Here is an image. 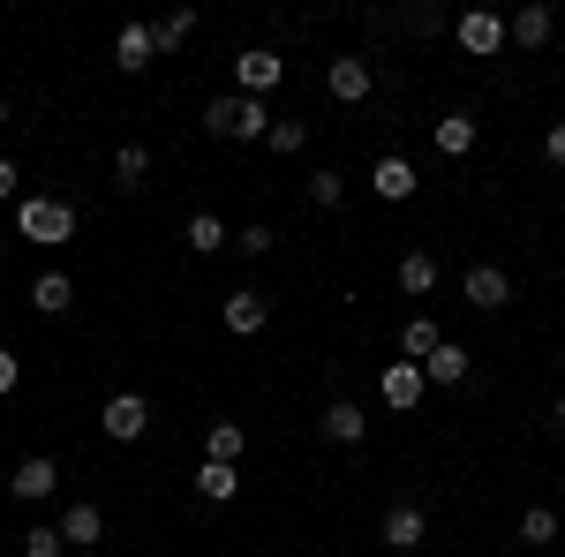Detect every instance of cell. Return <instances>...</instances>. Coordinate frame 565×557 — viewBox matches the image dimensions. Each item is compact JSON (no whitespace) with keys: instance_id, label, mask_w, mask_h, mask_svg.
<instances>
[{"instance_id":"cell-1","label":"cell","mask_w":565,"mask_h":557,"mask_svg":"<svg viewBox=\"0 0 565 557\" xmlns=\"http://www.w3.org/2000/svg\"><path fill=\"white\" fill-rule=\"evenodd\" d=\"M204 129L226 136V143H264L271 136V114H264V98H204Z\"/></svg>"},{"instance_id":"cell-2","label":"cell","mask_w":565,"mask_h":557,"mask_svg":"<svg viewBox=\"0 0 565 557\" xmlns=\"http://www.w3.org/2000/svg\"><path fill=\"white\" fill-rule=\"evenodd\" d=\"M15 234L39 242V249H61V242H76V204H61V196H23V204H15Z\"/></svg>"},{"instance_id":"cell-3","label":"cell","mask_w":565,"mask_h":557,"mask_svg":"<svg viewBox=\"0 0 565 557\" xmlns=\"http://www.w3.org/2000/svg\"><path fill=\"white\" fill-rule=\"evenodd\" d=\"M324 90H332L340 106H362V98L377 90V68H370L362 53H332V61H324Z\"/></svg>"},{"instance_id":"cell-4","label":"cell","mask_w":565,"mask_h":557,"mask_svg":"<svg viewBox=\"0 0 565 557\" xmlns=\"http://www.w3.org/2000/svg\"><path fill=\"white\" fill-rule=\"evenodd\" d=\"M98 429H106L114 444H143V429H151V399H143V392H114L106 415H98Z\"/></svg>"},{"instance_id":"cell-5","label":"cell","mask_w":565,"mask_h":557,"mask_svg":"<svg viewBox=\"0 0 565 557\" xmlns=\"http://www.w3.org/2000/svg\"><path fill=\"white\" fill-rule=\"evenodd\" d=\"M452 39H460V53L490 61V53H505V15H498V8H468V15L452 23Z\"/></svg>"},{"instance_id":"cell-6","label":"cell","mask_w":565,"mask_h":557,"mask_svg":"<svg viewBox=\"0 0 565 557\" xmlns=\"http://www.w3.org/2000/svg\"><path fill=\"white\" fill-rule=\"evenodd\" d=\"M279 76H287V61H279L271 45H249V53H234V84H242V98H264V90H279Z\"/></svg>"},{"instance_id":"cell-7","label":"cell","mask_w":565,"mask_h":557,"mask_svg":"<svg viewBox=\"0 0 565 557\" xmlns=\"http://www.w3.org/2000/svg\"><path fill=\"white\" fill-rule=\"evenodd\" d=\"M551 31H558V8H551V0H527L521 15L505 23V39L521 45V53H543V45H551Z\"/></svg>"},{"instance_id":"cell-8","label":"cell","mask_w":565,"mask_h":557,"mask_svg":"<svg viewBox=\"0 0 565 557\" xmlns=\"http://www.w3.org/2000/svg\"><path fill=\"white\" fill-rule=\"evenodd\" d=\"M415 189H423V181H415V167H407L399 151H385V159L370 167V196H377V204H407Z\"/></svg>"},{"instance_id":"cell-9","label":"cell","mask_w":565,"mask_h":557,"mask_svg":"<svg viewBox=\"0 0 565 557\" xmlns=\"http://www.w3.org/2000/svg\"><path fill=\"white\" fill-rule=\"evenodd\" d=\"M264 324H271V301H264L257 287H234V294H226V332H234V340H257Z\"/></svg>"},{"instance_id":"cell-10","label":"cell","mask_w":565,"mask_h":557,"mask_svg":"<svg viewBox=\"0 0 565 557\" xmlns=\"http://www.w3.org/2000/svg\"><path fill=\"white\" fill-rule=\"evenodd\" d=\"M423 362H385V407L392 415H407V407H423Z\"/></svg>"},{"instance_id":"cell-11","label":"cell","mask_w":565,"mask_h":557,"mask_svg":"<svg viewBox=\"0 0 565 557\" xmlns=\"http://www.w3.org/2000/svg\"><path fill=\"white\" fill-rule=\"evenodd\" d=\"M460 294H468V309H505V301H513V279H505L498 264H476V271L460 279Z\"/></svg>"},{"instance_id":"cell-12","label":"cell","mask_w":565,"mask_h":557,"mask_svg":"<svg viewBox=\"0 0 565 557\" xmlns=\"http://www.w3.org/2000/svg\"><path fill=\"white\" fill-rule=\"evenodd\" d=\"M8 490H15L23 505H39V497H53V490H61V468H53L45 452H31V460L15 468V482H8Z\"/></svg>"},{"instance_id":"cell-13","label":"cell","mask_w":565,"mask_h":557,"mask_svg":"<svg viewBox=\"0 0 565 557\" xmlns=\"http://www.w3.org/2000/svg\"><path fill=\"white\" fill-rule=\"evenodd\" d=\"M98 535H106V513L76 497V505L61 513V543H68V550H98Z\"/></svg>"},{"instance_id":"cell-14","label":"cell","mask_w":565,"mask_h":557,"mask_svg":"<svg viewBox=\"0 0 565 557\" xmlns=\"http://www.w3.org/2000/svg\"><path fill=\"white\" fill-rule=\"evenodd\" d=\"M151 61H159V39H151L143 23H129V31L114 39V68H129V76H143Z\"/></svg>"},{"instance_id":"cell-15","label":"cell","mask_w":565,"mask_h":557,"mask_svg":"<svg viewBox=\"0 0 565 557\" xmlns=\"http://www.w3.org/2000/svg\"><path fill=\"white\" fill-rule=\"evenodd\" d=\"M476 121H468V114H445V121H437L430 129V143H437V159H468V151H476Z\"/></svg>"},{"instance_id":"cell-16","label":"cell","mask_w":565,"mask_h":557,"mask_svg":"<svg viewBox=\"0 0 565 557\" xmlns=\"http://www.w3.org/2000/svg\"><path fill=\"white\" fill-rule=\"evenodd\" d=\"M423 535H430L423 505H392V513H385V550H415Z\"/></svg>"},{"instance_id":"cell-17","label":"cell","mask_w":565,"mask_h":557,"mask_svg":"<svg viewBox=\"0 0 565 557\" xmlns=\"http://www.w3.org/2000/svg\"><path fill=\"white\" fill-rule=\"evenodd\" d=\"M68 301H76V279H68V271H39V279H31V309H39V317H61Z\"/></svg>"},{"instance_id":"cell-18","label":"cell","mask_w":565,"mask_h":557,"mask_svg":"<svg viewBox=\"0 0 565 557\" xmlns=\"http://www.w3.org/2000/svg\"><path fill=\"white\" fill-rule=\"evenodd\" d=\"M324 437H332V444H362V437H370V415H362L354 399H332V407H324Z\"/></svg>"},{"instance_id":"cell-19","label":"cell","mask_w":565,"mask_h":557,"mask_svg":"<svg viewBox=\"0 0 565 557\" xmlns=\"http://www.w3.org/2000/svg\"><path fill=\"white\" fill-rule=\"evenodd\" d=\"M196 490H204L212 505H234V497H242V468H226V460H204V468H196Z\"/></svg>"},{"instance_id":"cell-20","label":"cell","mask_w":565,"mask_h":557,"mask_svg":"<svg viewBox=\"0 0 565 557\" xmlns=\"http://www.w3.org/2000/svg\"><path fill=\"white\" fill-rule=\"evenodd\" d=\"M242 452H249V429L242 422H212L204 429V460H226V468H234Z\"/></svg>"},{"instance_id":"cell-21","label":"cell","mask_w":565,"mask_h":557,"mask_svg":"<svg viewBox=\"0 0 565 557\" xmlns=\"http://www.w3.org/2000/svg\"><path fill=\"white\" fill-rule=\"evenodd\" d=\"M437 346H445V332H437L430 317H407V324H399V354H407V362H430Z\"/></svg>"},{"instance_id":"cell-22","label":"cell","mask_w":565,"mask_h":557,"mask_svg":"<svg viewBox=\"0 0 565 557\" xmlns=\"http://www.w3.org/2000/svg\"><path fill=\"white\" fill-rule=\"evenodd\" d=\"M423 377H430V385H460V377H468V346L460 340H445L430 354V362H423Z\"/></svg>"},{"instance_id":"cell-23","label":"cell","mask_w":565,"mask_h":557,"mask_svg":"<svg viewBox=\"0 0 565 557\" xmlns=\"http://www.w3.org/2000/svg\"><path fill=\"white\" fill-rule=\"evenodd\" d=\"M226 242H234V234H226V218H218V212H196V218H189V249H196V257H218Z\"/></svg>"},{"instance_id":"cell-24","label":"cell","mask_w":565,"mask_h":557,"mask_svg":"<svg viewBox=\"0 0 565 557\" xmlns=\"http://www.w3.org/2000/svg\"><path fill=\"white\" fill-rule=\"evenodd\" d=\"M437 287V257L430 249H407V257H399V294H430Z\"/></svg>"},{"instance_id":"cell-25","label":"cell","mask_w":565,"mask_h":557,"mask_svg":"<svg viewBox=\"0 0 565 557\" xmlns=\"http://www.w3.org/2000/svg\"><path fill=\"white\" fill-rule=\"evenodd\" d=\"M143 181H151V151L143 143H121L114 151V189H143Z\"/></svg>"},{"instance_id":"cell-26","label":"cell","mask_w":565,"mask_h":557,"mask_svg":"<svg viewBox=\"0 0 565 557\" xmlns=\"http://www.w3.org/2000/svg\"><path fill=\"white\" fill-rule=\"evenodd\" d=\"M340 196H348V173H340V167L309 173V204H317V212H340Z\"/></svg>"},{"instance_id":"cell-27","label":"cell","mask_w":565,"mask_h":557,"mask_svg":"<svg viewBox=\"0 0 565 557\" xmlns=\"http://www.w3.org/2000/svg\"><path fill=\"white\" fill-rule=\"evenodd\" d=\"M513 535H521V543H558V513H551V505H527Z\"/></svg>"},{"instance_id":"cell-28","label":"cell","mask_w":565,"mask_h":557,"mask_svg":"<svg viewBox=\"0 0 565 557\" xmlns=\"http://www.w3.org/2000/svg\"><path fill=\"white\" fill-rule=\"evenodd\" d=\"M189 31H196V15L181 8V15H167V23H159L151 39H159V53H181V45H189Z\"/></svg>"},{"instance_id":"cell-29","label":"cell","mask_w":565,"mask_h":557,"mask_svg":"<svg viewBox=\"0 0 565 557\" xmlns=\"http://www.w3.org/2000/svg\"><path fill=\"white\" fill-rule=\"evenodd\" d=\"M271 242H279V234H271L264 218H249V226L234 234V249H242V257H271Z\"/></svg>"},{"instance_id":"cell-30","label":"cell","mask_w":565,"mask_h":557,"mask_svg":"<svg viewBox=\"0 0 565 557\" xmlns=\"http://www.w3.org/2000/svg\"><path fill=\"white\" fill-rule=\"evenodd\" d=\"M68 543H61V527H23V557H61Z\"/></svg>"},{"instance_id":"cell-31","label":"cell","mask_w":565,"mask_h":557,"mask_svg":"<svg viewBox=\"0 0 565 557\" xmlns=\"http://www.w3.org/2000/svg\"><path fill=\"white\" fill-rule=\"evenodd\" d=\"M264 143H271V151H287V159H295V151H302V143H309V129H302V121H271V136H264Z\"/></svg>"},{"instance_id":"cell-32","label":"cell","mask_w":565,"mask_h":557,"mask_svg":"<svg viewBox=\"0 0 565 557\" xmlns=\"http://www.w3.org/2000/svg\"><path fill=\"white\" fill-rule=\"evenodd\" d=\"M23 385V362H15V354H8V346H0V399H8V392Z\"/></svg>"},{"instance_id":"cell-33","label":"cell","mask_w":565,"mask_h":557,"mask_svg":"<svg viewBox=\"0 0 565 557\" xmlns=\"http://www.w3.org/2000/svg\"><path fill=\"white\" fill-rule=\"evenodd\" d=\"M543 159H551V167H565V121H551V136H543Z\"/></svg>"},{"instance_id":"cell-34","label":"cell","mask_w":565,"mask_h":557,"mask_svg":"<svg viewBox=\"0 0 565 557\" xmlns=\"http://www.w3.org/2000/svg\"><path fill=\"white\" fill-rule=\"evenodd\" d=\"M15 181H23V173H15V159H0V204L15 196Z\"/></svg>"},{"instance_id":"cell-35","label":"cell","mask_w":565,"mask_h":557,"mask_svg":"<svg viewBox=\"0 0 565 557\" xmlns=\"http://www.w3.org/2000/svg\"><path fill=\"white\" fill-rule=\"evenodd\" d=\"M551 422H558V429H565V399H558V415H551Z\"/></svg>"},{"instance_id":"cell-36","label":"cell","mask_w":565,"mask_h":557,"mask_svg":"<svg viewBox=\"0 0 565 557\" xmlns=\"http://www.w3.org/2000/svg\"><path fill=\"white\" fill-rule=\"evenodd\" d=\"M0 129H8V98H0Z\"/></svg>"},{"instance_id":"cell-37","label":"cell","mask_w":565,"mask_h":557,"mask_svg":"<svg viewBox=\"0 0 565 557\" xmlns=\"http://www.w3.org/2000/svg\"><path fill=\"white\" fill-rule=\"evenodd\" d=\"M558 557H565V550H558Z\"/></svg>"}]
</instances>
